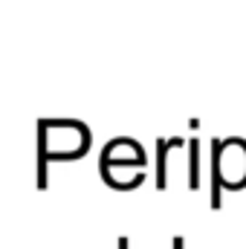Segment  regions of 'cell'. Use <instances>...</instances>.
Returning <instances> with one entry per match:
<instances>
[{
  "label": "cell",
  "mask_w": 246,
  "mask_h": 249,
  "mask_svg": "<svg viewBox=\"0 0 246 249\" xmlns=\"http://www.w3.org/2000/svg\"><path fill=\"white\" fill-rule=\"evenodd\" d=\"M220 174L229 183H246V142L244 139H232L223 145V162H220Z\"/></svg>",
  "instance_id": "6da1fadb"
}]
</instances>
